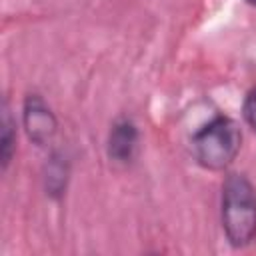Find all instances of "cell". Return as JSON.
<instances>
[{"mask_svg":"<svg viewBox=\"0 0 256 256\" xmlns=\"http://www.w3.org/2000/svg\"><path fill=\"white\" fill-rule=\"evenodd\" d=\"M22 126L28 140L36 146H46L54 140L58 132V118L42 98V94H26L22 102Z\"/></svg>","mask_w":256,"mask_h":256,"instance_id":"3","label":"cell"},{"mask_svg":"<svg viewBox=\"0 0 256 256\" xmlns=\"http://www.w3.org/2000/svg\"><path fill=\"white\" fill-rule=\"evenodd\" d=\"M242 114H244L246 124L256 132V86L246 92L244 104H242Z\"/></svg>","mask_w":256,"mask_h":256,"instance_id":"7","label":"cell"},{"mask_svg":"<svg viewBox=\"0 0 256 256\" xmlns=\"http://www.w3.org/2000/svg\"><path fill=\"white\" fill-rule=\"evenodd\" d=\"M246 2H248L250 6H254V8H256V0H246Z\"/></svg>","mask_w":256,"mask_h":256,"instance_id":"8","label":"cell"},{"mask_svg":"<svg viewBox=\"0 0 256 256\" xmlns=\"http://www.w3.org/2000/svg\"><path fill=\"white\" fill-rule=\"evenodd\" d=\"M0 168L2 172L8 170L14 152H16V120L12 118V110L8 100L2 102V122H0Z\"/></svg>","mask_w":256,"mask_h":256,"instance_id":"6","label":"cell"},{"mask_svg":"<svg viewBox=\"0 0 256 256\" xmlns=\"http://www.w3.org/2000/svg\"><path fill=\"white\" fill-rule=\"evenodd\" d=\"M220 220L232 248H246L256 240V188L246 174L230 172L224 178Z\"/></svg>","mask_w":256,"mask_h":256,"instance_id":"1","label":"cell"},{"mask_svg":"<svg viewBox=\"0 0 256 256\" xmlns=\"http://www.w3.org/2000/svg\"><path fill=\"white\" fill-rule=\"evenodd\" d=\"M42 178H44L46 194L54 200H60L66 192L68 178H70V162L60 150H54L50 154L48 162L44 164V176Z\"/></svg>","mask_w":256,"mask_h":256,"instance_id":"5","label":"cell"},{"mask_svg":"<svg viewBox=\"0 0 256 256\" xmlns=\"http://www.w3.org/2000/svg\"><path fill=\"white\" fill-rule=\"evenodd\" d=\"M138 148H140V130L136 122L126 116L118 118L112 124L106 140V154L110 162L126 166L136 158Z\"/></svg>","mask_w":256,"mask_h":256,"instance_id":"4","label":"cell"},{"mask_svg":"<svg viewBox=\"0 0 256 256\" xmlns=\"http://www.w3.org/2000/svg\"><path fill=\"white\" fill-rule=\"evenodd\" d=\"M242 146L240 126L228 116H214L202 128L192 134V154L194 160L206 170L228 168Z\"/></svg>","mask_w":256,"mask_h":256,"instance_id":"2","label":"cell"}]
</instances>
